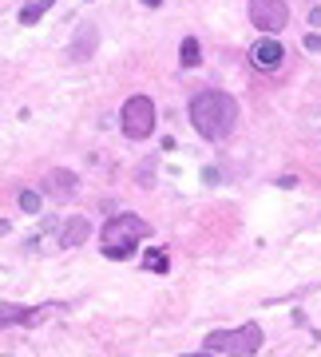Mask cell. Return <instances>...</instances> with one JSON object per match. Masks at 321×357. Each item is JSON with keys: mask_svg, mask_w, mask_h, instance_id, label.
<instances>
[{"mask_svg": "<svg viewBox=\"0 0 321 357\" xmlns=\"http://www.w3.org/2000/svg\"><path fill=\"white\" fill-rule=\"evenodd\" d=\"M191 123L210 143H222L238 123V103L226 91H198L191 100Z\"/></svg>", "mask_w": 321, "mask_h": 357, "instance_id": "6da1fadb", "label": "cell"}, {"mask_svg": "<svg viewBox=\"0 0 321 357\" xmlns=\"http://www.w3.org/2000/svg\"><path fill=\"white\" fill-rule=\"evenodd\" d=\"M151 234V222H143L139 215H119L111 218V222H103L100 230V246L107 258H116V262H123V258H131L135 250H139V243Z\"/></svg>", "mask_w": 321, "mask_h": 357, "instance_id": "7a4b0ae2", "label": "cell"}, {"mask_svg": "<svg viewBox=\"0 0 321 357\" xmlns=\"http://www.w3.org/2000/svg\"><path fill=\"white\" fill-rule=\"evenodd\" d=\"M203 349L210 357H214V354L250 357V354L262 349V330H258V321H246V326H238V330H214V333H206Z\"/></svg>", "mask_w": 321, "mask_h": 357, "instance_id": "3957f363", "label": "cell"}, {"mask_svg": "<svg viewBox=\"0 0 321 357\" xmlns=\"http://www.w3.org/2000/svg\"><path fill=\"white\" fill-rule=\"evenodd\" d=\"M119 123H123V135L127 139H147L155 131V103L151 96H131L119 112Z\"/></svg>", "mask_w": 321, "mask_h": 357, "instance_id": "277c9868", "label": "cell"}, {"mask_svg": "<svg viewBox=\"0 0 321 357\" xmlns=\"http://www.w3.org/2000/svg\"><path fill=\"white\" fill-rule=\"evenodd\" d=\"M250 20L258 32H282L290 24V4L285 0H250Z\"/></svg>", "mask_w": 321, "mask_h": 357, "instance_id": "5b68a950", "label": "cell"}, {"mask_svg": "<svg viewBox=\"0 0 321 357\" xmlns=\"http://www.w3.org/2000/svg\"><path fill=\"white\" fill-rule=\"evenodd\" d=\"M44 191L52 199H72V195H79V175L68 171V167H52L48 175H44Z\"/></svg>", "mask_w": 321, "mask_h": 357, "instance_id": "8992f818", "label": "cell"}, {"mask_svg": "<svg viewBox=\"0 0 321 357\" xmlns=\"http://www.w3.org/2000/svg\"><path fill=\"white\" fill-rule=\"evenodd\" d=\"M56 238H60V246H64V250H76V246H84L91 238V222L84 215H72V218H64V222H60V234H56Z\"/></svg>", "mask_w": 321, "mask_h": 357, "instance_id": "52a82bcc", "label": "cell"}, {"mask_svg": "<svg viewBox=\"0 0 321 357\" xmlns=\"http://www.w3.org/2000/svg\"><path fill=\"white\" fill-rule=\"evenodd\" d=\"M282 60H285V52H282V44H278V40H258L254 48H250V64L262 68V72H274Z\"/></svg>", "mask_w": 321, "mask_h": 357, "instance_id": "ba28073f", "label": "cell"}, {"mask_svg": "<svg viewBox=\"0 0 321 357\" xmlns=\"http://www.w3.org/2000/svg\"><path fill=\"white\" fill-rule=\"evenodd\" d=\"M44 318V310L32 306H0V330H13V326H36Z\"/></svg>", "mask_w": 321, "mask_h": 357, "instance_id": "9c48e42d", "label": "cell"}, {"mask_svg": "<svg viewBox=\"0 0 321 357\" xmlns=\"http://www.w3.org/2000/svg\"><path fill=\"white\" fill-rule=\"evenodd\" d=\"M95 36H100V32H95V28L91 24H84L79 28V36H76V44H72V48H68V60H88L91 56V48H95Z\"/></svg>", "mask_w": 321, "mask_h": 357, "instance_id": "30bf717a", "label": "cell"}, {"mask_svg": "<svg viewBox=\"0 0 321 357\" xmlns=\"http://www.w3.org/2000/svg\"><path fill=\"white\" fill-rule=\"evenodd\" d=\"M198 60H203V48H198V40H194V36H187L179 44V64L182 68H194Z\"/></svg>", "mask_w": 321, "mask_h": 357, "instance_id": "8fae6325", "label": "cell"}, {"mask_svg": "<svg viewBox=\"0 0 321 357\" xmlns=\"http://www.w3.org/2000/svg\"><path fill=\"white\" fill-rule=\"evenodd\" d=\"M143 270H151V274H167V270H171L167 250H147V258H143Z\"/></svg>", "mask_w": 321, "mask_h": 357, "instance_id": "7c38bea8", "label": "cell"}, {"mask_svg": "<svg viewBox=\"0 0 321 357\" xmlns=\"http://www.w3.org/2000/svg\"><path fill=\"white\" fill-rule=\"evenodd\" d=\"M52 8V0H36V4H24V8H20V24H36L40 16L48 13Z\"/></svg>", "mask_w": 321, "mask_h": 357, "instance_id": "4fadbf2b", "label": "cell"}, {"mask_svg": "<svg viewBox=\"0 0 321 357\" xmlns=\"http://www.w3.org/2000/svg\"><path fill=\"white\" fill-rule=\"evenodd\" d=\"M40 203H44V199H40V191H20V211H28V215H36V211H40Z\"/></svg>", "mask_w": 321, "mask_h": 357, "instance_id": "5bb4252c", "label": "cell"}, {"mask_svg": "<svg viewBox=\"0 0 321 357\" xmlns=\"http://www.w3.org/2000/svg\"><path fill=\"white\" fill-rule=\"evenodd\" d=\"M306 48L309 52H321V36H318V32H309V36H306Z\"/></svg>", "mask_w": 321, "mask_h": 357, "instance_id": "9a60e30c", "label": "cell"}, {"mask_svg": "<svg viewBox=\"0 0 321 357\" xmlns=\"http://www.w3.org/2000/svg\"><path fill=\"white\" fill-rule=\"evenodd\" d=\"M309 24L321 28V8H309Z\"/></svg>", "mask_w": 321, "mask_h": 357, "instance_id": "2e32d148", "label": "cell"}, {"mask_svg": "<svg viewBox=\"0 0 321 357\" xmlns=\"http://www.w3.org/2000/svg\"><path fill=\"white\" fill-rule=\"evenodd\" d=\"M143 4H147V8H159V4H163V0H143Z\"/></svg>", "mask_w": 321, "mask_h": 357, "instance_id": "e0dca14e", "label": "cell"}]
</instances>
